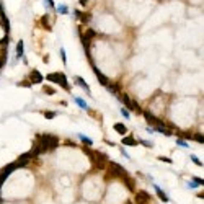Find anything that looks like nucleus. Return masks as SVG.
Instances as JSON below:
<instances>
[{"instance_id":"13","label":"nucleus","mask_w":204,"mask_h":204,"mask_svg":"<svg viewBox=\"0 0 204 204\" xmlns=\"http://www.w3.org/2000/svg\"><path fill=\"white\" fill-rule=\"evenodd\" d=\"M113 129H114V131H116V132H118V134H121V135L127 132V127H126L124 124H123V123H114Z\"/></svg>"},{"instance_id":"32","label":"nucleus","mask_w":204,"mask_h":204,"mask_svg":"<svg viewBox=\"0 0 204 204\" xmlns=\"http://www.w3.org/2000/svg\"><path fill=\"white\" fill-rule=\"evenodd\" d=\"M193 181L196 183V185H202V183H204V180H202V178H198V177H194V178H193Z\"/></svg>"},{"instance_id":"36","label":"nucleus","mask_w":204,"mask_h":204,"mask_svg":"<svg viewBox=\"0 0 204 204\" xmlns=\"http://www.w3.org/2000/svg\"><path fill=\"white\" fill-rule=\"evenodd\" d=\"M78 3H80V5H82V7H85L87 3H88V0H78Z\"/></svg>"},{"instance_id":"18","label":"nucleus","mask_w":204,"mask_h":204,"mask_svg":"<svg viewBox=\"0 0 204 204\" xmlns=\"http://www.w3.org/2000/svg\"><path fill=\"white\" fill-rule=\"evenodd\" d=\"M106 88L108 90H110L111 91V93H113V95H118L119 93V91H121V90H119V85H118V83H108V85H106Z\"/></svg>"},{"instance_id":"14","label":"nucleus","mask_w":204,"mask_h":204,"mask_svg":"<svg viewBox=\"0 0 204 204\" xmlns=\"http://www.w3.org/2000/svg\"><path fill=\"white\" fill-rule=\"evenodd\" d=\"M41 25H43V28H46L47 31L53 30V26H51V23H49V15H47V13H44L41 17Z\"/></svg>"},{"instance_id":"12","label":"nucleus","mask_w":204,"mask_h":204,"mask_svg":"<svg viewBox=\"0 0 204 204\" xmlns=\"http://www.w3.org/2000/svg\"><path fill=\"white\" fill-rule=\"evenodd\" d=\"M75 83H77L78 87H82V88L85 90V91H87V93H88V95L91 93V91H90V87L87 85V82H85V80H83L82 77H75Z\"/></svg>"},{"instance_id":"10","label":"nucleus","mask_w":204,"mask_h":204,"mask_svg":"<svg viewBox=\"0 0 204 204\" xmlns=\"http://www.w3.org/2000/svg\"><path fill=\"white\" fill-rule=\"evenodd\" d=\"M74 13H75V17H77L82 23H88L90 20H91V15H90V13H82L80 10H75Z\"/></svg>"},{"instance_id":"28","label":"nucleus","mask_w":204,"mask_h":204,"mask_svg":"<svg viewBox=\"0 0 204 204\" xmlns=\"http://www.w3.org/2000/svg\"><path fill=\"white\" fill-rule=\"evenodd\" d=\"M121 114H123V116H124V118H126V119H129V116H131V113H129V111H127V110H126V108H121Z\"/></svg>"},{"instance_id":"29","label":"nucleus","mask_w":204,"mask_h":204,"mask_svg":"<svg viewBox=\"0 0 204 204\" xmlns=\"http://www.w3.org/2000/svg\"><path fill=\"white\" fill-rule=\"evenodd\" d=\"M158 160L160 162H165V163H173V160L168 158V157H158Z\"/></svg>"},{"instance_id":"9","label":"nucleus","mask_w":204,"mask_h":204,"mask_svg":"<svg viewBox=\"0 0 204 204\" xmlns=\"http://www.w3.org/2000/svg\"><path fill=\"white\" fill-rule=\"evenodd\" d=\"M0 25H2L3 30H5V34H8V33H10V20L5 17V13L0 15Z\"/></svg>"},{"instance_id":"21","label":"nucleus","mask_w":204,"mask_h":204,"mask_svg":"<svg viewBox=\"0 0 204 204\" xmlns=\"http://www.w3.org/2000/svg\"><path fill=\"white\" fill-rule=\"evenodd\" d=\"M78 139H80L83 144H85L87 147H91V145H93V141H91L90 137H87V135H83V134H78Z\"/></svg>"},{"instance_id":"3","label":"nucleus","mask_w":204,"mask_h":204,"mask_svg":"<svg viewBox=\"0 0 204 204\" xmlns=\"http://www.w3.org/2000/svg\"><path fill=\"white\" fill-rule=\"evenodd\" d=\"M142 114H144V118H145V121L149 123L150 126H165V123L162 121V119H158V118H155L152 113H149V111H142Z\"/></svg>"},{"instance_id":"7","label":"nucleus","mask_w":204,"mask_h":204,"mask_svg":"<svg viewBox=\"0 0 204 204\" xmlns=\"http://www.w3.org/2000/svg\"><path fill=\"white\" fill-rule=\"evenodd\" d=\"M123 181H124V185L127 186V190H129V191H132V193H134V191H135V186H134V178L132 177H129V175H124V177H123Z\"/></svg>"},{"instance_id":"2","label":"nucleus","mask_w":204,"mask_h":204,"mask_svg":"<svg viewBox=\"0 0 204 204\" xmlns=\"http://www.w3.org/2000/svg\"><path fill=\"white\" fill-rule=\"evenodd\" d=\"M118 98H119V101L124 105V108H126L127 111H135L134 101L129 98V95H127V93H118Z\"/></svg>"},{"instance_id":"24","label":"nucleus","mask_w":204,"mask_h":204,"mask_svg":"<svg viewBox=\"0 0 204 204\" xmlns=\"http://www.w3.org/2000/svg\"><path fill=\"white\" fill-rule=\"evenodd\" d=\"M177 144L180 147H185V149H188V147H190V144H188L185 139H177Z\"/></svg>"},{"instance_id":"4","label":"nucleus","mask_w":204,"mask_h":204,"mask_svg":"<svg viewBox=\"0 0 204 204\" xmlns=\"http://www.w3.org/2000/svg\"><path fill=\"white\" fill-rule=\"evenodd\" d=\"M43 78H44V75H43L39 70H36V69H33V70H31L30 77H28V80L31 82V85H36V83H41V82H43Z\"/></svg>"},{"instance_id":"31","label":"nucleus","mask_w":204,"mask_h":204,"mask_svg":"<svg viewBox=\"0 0 204 204\" xmlns=\"http://www.w3.org/2000/svg\"><path fill=\"white\" fill-rule=\"evenodd\" d=\"M141 144H142V145H144V147H149V149H150V147H152V145H154V144H152L150 141H141Z\"/></svg>"},{"instance_id":"39","label":"nucleus","mask_w":204,"mask_h":204,"mask_svg":"<svg viewBox=\"0 0 204 204\" xmlns=\"http://www.w3.org/2000/svg\"><path fill=\"white\" fill-rule=\"evenodd\" d=\"M126 204H132V202H131V201H127V202H126Z\"/></svg>"},{"instance_id":"23","label":"nucleus","mask_w":204,"mask_h":204,"mask_svg":"<svg viewBox=\"0 0 204 204\" xmlns=\"http://www.w3.org/2000/svg\"><path fill=\"white\" fill-rule=\"evenodd\" d=\"M43 91H44L46 95H54V93H56V90L53 88V87H49V85H44V87H43Z\"/></svg>"},{"instance_id":"22","label":"nucleus","mask_w":204,"mask_h":204,"mask_svg":"<svg viewBox=\"0 0 204 204\" xmlns=\"http://www.w3.org/2000/svg\"><path fill=\"white\" fill-rule=\"evenodd\" d=\"M191 137H193L196 142H199V144H202V142H204V137H202V134H201V132H194L193 135H191Z\"/></svg>"},{"instance_id":"1","label":"nucleus","mask_w":204,"mask_h":204,"mask_svg":"<svg viewBox=\"0 0 204 204\" xmlns=\"http://www.w3.org/2000/svg\"><path fill=\"white\" fill-rule=\"evenodd\" d=\"M47 82L51 83H57V85H61L64 90H69L70 85H69V80H67L65 74H62V72H53V74H47L44 77Z\"/></svg>"},{"instance_id":"37","label":"nucleus","mask_w":204,"mask_h":204,"mask_svg":"<svg viewBox=\"0 0 204 204\" xmlns=\"http://www.w3.org/2000/svg\"><path fill=\"white\" fill-rule=\"evenodd\" d=\"M188 186H190V188H198L199 185H196V183L193 181V183H190V185H188Z\"/></svg>"},{"instance_id":"34","label":"nucleus","mask_w":204,"mask_h":204,"mask_svg":"<svg viewBox=\"0 0 204 204\" xmlns=\"http://www.w3.org/2000/svg\"><path fill=\"white\" fill-rule=\"evenodd\" d=\"M65 145L67 147H75V142L74 141H65Z\"/></svg>"},{"instance_id":"17","label":"nucleus","mask_w":204,"mask_h":204,"mask_svg":"<svg viewBox=\"0 0 204 204\" xmlns=\"http://www.w3.org/2000/svg\"><path fill=\"white\" fill-rule=\"evenodd\" d=\"M154 132H160V134H165V135H171V134H173L170 129H167L165 126H155L154 127Z\"/></svg>"},{"instance_id":"27","label":"nucleus","mask_w":204,"mask_h":204,"mask_svg":"<svg viewBox=\"0 0 204 204\" xmlns=\"http://www.w3.org/2000/svg\"><path fill=\"white\" fill-rule=\"evenodd\" d=\"M18 87H28V88H30V87H31V82H30V80H23V82L18 83Z\"/></svg>"},{"instance_id":"5","label":"nucleus","mask_w":204,"mask_h":204,"mask_svg":"<svg viewBox=\"0 0 204 204\" xmlns=\"http://www.w3.org/2000/svg\"><path fill=\"white\" fill-rule=\"evenodd\" d=\"M91 69H93V72H95V75H97V78H98V82H100V83H101V85H103V87H106V85H108V83H110V80H108V77H106V75H105V74H101V70H100V69H98V67H97V65H91Z\"/></svg>"},{"instance_id":"8","label":"nucleus","mask_w":204,"mask_h":204,"mask_svg":"<svg viewBox=\"0 0 204 204\" xmlns=\"http://www.w3.org/2000/svg\"><path fill=\"white\" fill-rule=\"evenodd\" d=\"M121 144H123V145H126V147H135V145H137V141H135L132 135H124Z\"/></svg>"},{"instance_id":"16","label":"nucleus","mask_w":204,"mask_h":204,"mask_svg":"<svg viewBox=\"0 0 204 204\" xmlns=\"http://www.w3.org/2000/svg\"><path fill=\"white\" fill-rule=\"evenodd\" d=\"M23 54H25V43L18 41V44H17V59H21Z\"/></svg>"},{"instance_id":"19","label":"nucleus","mask_w":204,"mask_h":204,"mask_svg":"<svg viewBox=\"0 0 204 204\" xmlns=\"http://www.w3.org/2000/svg\"><path fill=\"white\" fill-rule=\"evenodd\" d=\"M75 103H77V105H78L80 108H83L85 111H88V110H90L88 105H87V101H85V100H82L80 97H75Z\"/></svg>"},{"instance_id":"35","label":"nucleus","mask_w":204,"mask_h":204,"mask_svg":"<svg viewBox=\"0 0 204 204\" xmlns=\"http://www.w3.org/2000/svg\"><path fill=\"white\" fill-rule=\"evenodd\" d=\"M121 154H123V157H126V158H131L129 155H127V152H126L124 149H123V147H121Z\"/></svg>"},{"instance_id":"6","label":"nucleus","mask_w":204,"mask_h":204,"mask_svg":"<svg viewBox=\"0 0 204 204\" xmlns=\"http://www.w3.org/2000/svg\"><path fill=\"white\" fill-rule=\"evenodd\" d=\"M149 201V193L147 191H137L135 193V204H145Z\"/></svg>"},{"instance_id":"33","label":"nucleus","mask_w":204,"mask_h":204,"mask_svg":"<svg viewBox=\"0 0 204 204\" xmlns=\"http://www.w3.org/2000/svg\"><path fill=\"white\" fill-rule=\"evenodd\" d=\"M46 7H49V8H56V5H54L53 0H46Z\"/></svg>"},{"instance_id":"15","label":"nucleus","mask_w":204,"mask_h":204,"mask_svg":"<svg viewBox=\"0 0 204 204\" xmlns=\"http://www.w3.org/2000/svg\"><path fill=\"white\" fill-rule=\"evenodd\" d=\"M154 188H155V193H157L158 198L162 199L163 202H168V196L165 194V191H162V190H160V186H157V185H154Z\"/></svg>"},{"instance_id":"26","label":"nucleus","mask_w":204,"mask_h":204,"mask_svg":"<svg viewBox=\"0 0 204 204\" xmlns=\"http://www.w3.org/2000/svg\"><path fill=\"white\" fill-rule=\"evenodd\" d=\"M191 160H193V163H196L198 167H202V162H201L198 157H196V155H191Z\"/></svg>"},{"instance_id":"25","label":"nucleus","mask_w":204,"mask_h":204,"mask_svg":"<svg viewBox=\"0 0 204 204\" xmlns=\"http://www.w3.org/2000/svg\"><path fill=\"white\" fill-rule=\"evenodd\" d=\"M43 114H44V118H47V119L56 118V113H54V111H43Z\"/></svg>"},{"instance_id":"11","label":"nucleus","mask_w":204,"mask_h":204,"mask_svg":"<svg viewBox=\"0 0 204 204\" xmlns=\"http://www.w3.org/2000/svg\"><path fill=\"white\" fill-rule=\"evenodd\" d=\"M7 59H8V54H7V46L3 49H0V69L7 65Z\"/></svg>"},{"instance_id":"38","label":"nucleus","mask_w":204,"mask_h":204,"mask_svg":"<svg viewBox=\"0 0 204 204\" xmlns=\"http://www.w3.org/2000/svg\"><path fill=\"white\" fill-rule=\"evenodd\" d=\"M0 15H3V8H2V2H0Z\"/></svg>"},{"instance_id":"30","label":"nucleus","mask_w":204,"mask_h":204,"mask_svg":"<svg viewBox=\"0 0 204 204\" xmlns=\"http://www.w3.org/2000/svg\"><path fill=\"white\" fill-rule=\"evenodd\" d=\"M61 57H62V62L65 64V62H67V54H65V49H61Z\"/></svg>"},{"instance_id":"20","label":"nucleus","mask_w":204,"mask_h":204,"mask_svg":"<svg viewBox=\"0 0 204 204\" xmlns=\"http://www.w3.org/2000/svg\"><path fill=\"white\" fill-rule=\"evenodd\" d=\"M56 11L61 15H67L69 13V8H67V5H64V3H59L57 7H56Z\"/></svg>"}]
</instances>
